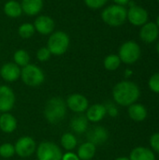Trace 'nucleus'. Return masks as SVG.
I'll list each match as a JSON object with an SVG mask.
<instances>
[{
  "label": "nucleus",
  "instance_id": "obj_10",
  "mask_svg": "<svg viewBox=\"0 0 159 160\" xmlns=\"http://www.w3.org/2000/svg\"><path fill=\"white\" fill-rule=\"evenodd\" d=\"M16 97L13 90L7 85H0V112H8L15 105Z\"/></svg>",
  "mask_w": 159,
  "mask_h": 160
},
{
  "label": "nucleus",
  "instance_id": "obj_23",
  "mask_svg": "<svg viewBox=\"0 0 159 160\" xmlns=\"http://www.w3.org/2000/svg\"><path fill=\"white\" fill-rule=\"evenodd\" d=\"M4 12L10 18H18L22 13V6L15 0H9L4 6Z\"/></svg>",
  "mask_w": 159,
  "mask_h": 160
},
{
  "label": "nucleus",
  "instance_id": "obj_37",
  "mask_svg": "<svg viewBox=\"0 0 159 160\" xmlns=\"http://www.w3.org/2000/svg\"><path fill=\"white\" fill-rule=\"evenodd\" d=\"M126 74H127V76H129L130 74H132V71H130L129 69H127L126 70Z\"/></svg>",
  "mask_w": 159,
  "mask_h": 160
},
{
  "label": "nucleus",
  "instance_id": "obj_5",
  "mask_svg": "<svg viewBox=\"0 0 159 160\" xmlns=\"http://www.w3.org/2000/svg\"><path fill=\"white\" fill-rule=\"evenodd\" d=\"M69 37L63 31H56L52 33L48 40L47 48L53 55L64 54L69 47Z\"/></svg>",
  "mask_w": 159,
  "mask_h": 160
},
{
  "label": "nucleus",
  "instance_id": "obj_26",
  "mask_svg": "<svg viewBox=\"0 0 159 160\" xmlns=\"http://www.w3.org/2000/svg\"><path fill=\"white\" fill-rule=\"evenodd\" d=\"M121 63L122 62H121V60H120V58H119V56L117 54H110V55L105 57L103 65H104V68L107 70L114 71L120 67Z\"/></svg>",
  "mask_w": 159,
  "mask_h": 160
},
{
  "label": "nucleus",
  "instance_id": "obj_22",
  "mask_svg": "<svg viewBox=\"0 0 159 160\" xmlns=\"http://www.w3.org/2000/svg\"><path fill=\"white\" fill-rule=\"evenodd\" d=\"M97 146L89 142L82 143L77 151V156L80 160H91L96 155Z\"/></svg>",
  "mask_w": 159,
  "mask_h": 160
},
{
  "label": "nucleus",
  "instance_id": "obj_2",
  "mask_svg": "<svg viewBox=\"0 0 159 160\" xmlns=\"http://www.w3.org/2000/svg\"><path fill=\"white\" fill-rule=\"evenodd\" d=\"M67 111L66 101L59 97H54L46 102L43 113L49 123L56 125L64 120L67 115Z\"/></svg>",
  "mask_w": 159,
  "mask_h": 160
},
{
  "label": "nucleus",
  "instance_id": "obj_33",
  "mask_svg": "<svg viewBox=\"0 0 159 160\" xmlns=\"http://www.w3.org/2000/svg\"><path fill=\"white\" fill-rule=\"evenodd\" d=\"M105 108H106L107 113H108L110 116L115 117V116L118 115V109H117L114 105H112V104H111V103H108V104H105Z\"/></svg>",
  "mask_w": 159,
  "mask_h": 160
},
{
  "label": "nucleus",
  "instance_id": "obj_35",
  "mask_svg": "<svg viewBox=\"0 0 159 160\" xmlns=\"http://www.w3.org/2000/svg\"><path fill=\"white\" fill-rule=\"evenodd\" d=\"M112 1L115 3V5H119V6H123V7L127 6L130 2V0H112Z\"/></svg>",
  "mask_w": 159,
  "mask_h": 160
},
{
  "label": "nucleus",
  "instance_id": "obj_18",
  "mask_svg": "<svg viewBox=\"0 0 159 160\" xmlns=\"http://www.w3.org/2000/svg\"><path fill=\"white\" fill-rule=\"evenodd\" d=\"M17 128V120L9 112H3L0 115V129L2 132L9 134Z\"/></svg>",
  "mask_w": 159,
  "mask_h": 160
},
{
  "label": "nucleus",
  "instance_id": "obj_14",
  "mask_svg": "<svg viewBox=\"0 0 159 160\" xmlns=\"http://www.w3.org/2000/svg\"><path fill=\"white\" fill-rule=\"evenodd\" d=\"M0 76L7 82H13L21 77V68L15 63H6L0 68Z\"/></svg>",
  "mask_w": 159,
  "mask_h": 160
},
{
  "label": "nucleus",
  "instance_id": "obj_36",
  "mask_svg": "<svg viewBox=\"0 0 159 160\" xmlns=\"http://www.w3.org/2000/svg\"><path fill=\"white\" fill-rule=\"evenodd\" d=\"M115 160H130L129 158H127V157H120V158H117Z\"/></svg>",
  "mask_w": 159,
  "mask_h": 160
},
{
  "label": "nucleus",
  "instance_id": "obj_24",
  "mask_svg": "<svg viewBox=\"0 0 159 160\" xmlns=\"http://www.w3.org/2000/svg\"><path fill=\"white\" fill-rule=\"evenodd\" d=\"M60 142H61L62 147L65 150H67V152H72L76 148L78 142H77V139L74 134H72L70 132H67L62 135Z\"/></svg>",
  "mask_w": 159,
  "mask_h": 160
},
{
  "label": "nucleus",
  "instance_id": "obj_38",
  "mask_svg": "<svg viewBox=\"0 0 159 160\" xmlns=\"http://www.w3.org/2000/svg\"><path fill=\"white\" fill-rule=\"evenodd\" d=\"M156 24L158 26V28H159V15L157 16V22H156Z\"/></svg>",
  "mask_w": 159,
  "mask_h": 160
},
{
  "label": "nucleus",
  "instance_id": "obj_7",
  "mask_svg": "<svg viewBox=\"0 0 159 160\" xmlns=\"http://www.w3.org/2000/svg\"><path fill=\"white\" fill-rule=\"evenodd\" d=\"M37 160H62L63 152L54 142H42L36 150Z\"/></svg>",
  "mask_w": 159,
  "mask_h": 160
},
{
  "label": "nucleus",
  "instance_id": "obj_41",
  "mask_svg": "<svg viewBox=\"0 0 159 160\" xmlns=\"http://www.w3.org/2000/svg\"><path fill=\"white\" fill-rule=\"evenodd\" d=\"M157 1H158V3H159V0H157Z\"/></svg>",
  "mask_w": 159,
  "mask_h": 160
},
{
  "label": "nucleus",
  "instance_id": "obj_6",
  "mask_svg": "<svg viewBox=\"0 0 159 160\" xmlns=\"http://www.w3.org/2000/svg\"><path fill=\"white\" fill-rule=\"evenodd\" d=\"M141 53L142 51L140 45L133 40H128L121 45L118 56L121 62L127 65H132L140 59Z\"/></svg>",
  "mask_w": 159,
  "mask_h": 160
},
{
  "label": "nucleus",
  "instance_id": "obj_8",
  "mask_svg": "<svg viewBox=\"0 0 159 160\" xmlns=\"http://www.w3.org/2000/svg\"><path fill=\"white\" fill-rule=\"evenodd\" d=\"M15 154L20 158H29L37 150L35 140L29 136H22L17 140L14 144Z\"/></svg>",
  "mask_w": 159,
  "mask_h": 160
},
{
  "label": "nucleus",
  "instance_id": "obj_25",
  "mask_svg": "<svg viewBox=\"0 0 159 160\" xmlns=\"http://www.w3.org/2000/svg\"><path fill=\"white\" fill-rule=\"evenodd\" d=\"M14 63L19 67H25L30 64V56L25 50H18L13 54Z\"/></svg>",
  "mask_w": 159,
  "mask_h": 160
},
{
  "label": "nucleus",
  "instance_id": "obj_4",
  "mask_svg": "<svg viewBox=\"0 0 159 160\" xmlns=\"http://www.w3.org/2000/svg\"><path fill=\"white\" fill-rule=\"evenodd\" d=\"M20 78L27 86L37 87L43 83L45 80V75L40 68L34 64H28L21 69Z\"/></svg>",
  "mask_w": 159,
  "mask_h": 160
},
{
  "label": "nucleus",
  "instance_id": "obj_17",
  "mask_svg": "<svg viewBox=\"0 0 159 160\" xmlns=\"http://www.w3.org/2000/svg\"><path fill=\"white\" fill-rule=\"evenodd\" d=\"M128 116L131 120L135 122H142L146 119L148 115L147 109L144 105L141 103H134L130 106H128L127 110Z\"/></svg>",
  "mask_w": 159,
  "mask_h": 160
},
{
  "label": "nucleus",
  "instance_id": "obj_11",
  "mask_svg": "<svg viewBox=\"0 0 159 160\" xmlns=\"http://www.w3.org/2000/svg\"><path fill=\"white\" fill-rule=\"evenodd\" d=\"M67 107L75 113H82L86 112L89 107L88 99L82 94H72L70 95L66 101Z\"/></svg>",
  "mask_w": 159,
  "mask_h": 160
},
{
  "label": "nucleus",
  "instance_id": "obj_29",
  "mask_svg": "<svg viewBox=\"0 0 159 160\" xmlns=\"http://www.w3.org/2000/svg\"><path fill=\"white\" fill-rule=\"evenodd\" d=\"M148 86L152 92L159 94V72L153 74L150 77L148 81Z\"/></svg>",
  "mask_w": 159,
  "mask_h": 160
},
{
  "label": "nucleus",
  "instance_id": "obj_1",
  "mask_svg": "<svg viewBox=\"0 0 159 160\" xmlns=\"http://www.w3.org/2000/svg\"><path fill=\"white\" fill-rule=\"evenodd\" d=\"M141 96L139 86L130 81H122L112 89L113 100L120 106L128 107L137 102Z\"/></svg>",
  "mask_w": 159,
  "mask_h": 160
},
{
  "label": "nucleus",
  "instance_id": "obj_30",
  "mask_svg": "<svg viewBox=\"0 0 159 160\" xmlns=\"http://www.w3.org/2000/svg\"><path fill=\"white\" fill-rule=\"evenodd\" d=\"M51 55H52V53H51L50 50L47 47H42L40 49H38L37 52V58L40 62L48 61L50 59Z\"/></svg>",
  "mask_w": 159,
  "mask_h": 160
},
{
  "label": "nucleus",
  "instance_id": "obj_40",
  "mask_svg": "<svg viewBox=\"0 0 159 160\" xmlns=\"http://www.w3.org/2000/svg\"><path fill=\"white\" fill-rule=\"evenodd\" d=\"M1 113H2V112H0V115H1Z\"/></svg>",
  "mask_w": 159,
  "mask_h": 160
},
{
  "label": "nucleus",
  "instance_id": "obj_9",
  "mask_svg": "<svg viewBox=\"0 0 159 160\" xmlns=\"http://www.w3.org/2000/svg\"><path fill=\"white\" fill-rule=\"evenodd\" d=\"M128 4H130V7L127 9V20H128V22L135 26H142L144 23H146L149 19L147 10L142 7L136 5L135 3L129 2Z\"/></svg>",
  "mask_w": 159,
  "mask_h": 160
},
{
  "label": "nucleus",
  "instance_id": "obj_16",
  "mask_svg": "<svg viewBox=\"0 0 159 160\" xmlns=\"http://www.w3.org/2000/svg\"><path fill=\"white\" fill-rule=\"evenodd\" d=\"M107 114V111L104 104H94L92 106H89L86 110V118L89 122L92 123H97L104 119V117Z\"/></svg>",
  "mask_w": 159,
  "mask_h": 160
},
{
  "label": "nucleus",
  "instance_id": "obj_28",
  "mask_svg": "<svg viewBox=\"0 0 159 160\" xmlns=\"http://www.w3.org/2000/svg\"><path fill=\"white\" fill-rule=\"evenodd\" d=\"M15 155V148L14 145L9 143V142H6L0 145V157L3 158H12Z\"/></svg>",
  "mask_w": 159,
  "mask_h": 160
},
{
  "label": "nucleus",
  "instance_id": "obj_34",
  "mask_svg": "<svg viewBox=\"0 0 159 160\" xmlns=\"http://www.w3.org/2000/svg\"><path fill=\"white\" fill-rule=\"evenodd\" d=\"M62 160H80L78 158L77 154L73 153V152H67L65 154H63Z\"/></svg>",
  "mask_w": 159,
  "mask_h": 160
},
{
  "label": "nucleus",
  "instance_id": "obj_27",
  "mask_svg": "<svg viewBox=\"0 0 159 160\" xmlns=\"http://www.w3.org/2000/svg\"><path fill=\"white\" fill-rule=\"evenodd\" d=\"M35 27H34V24L32 23H29V22H26V23H22L20 25L19 29H18V33L20 35L21 38H30L34 33H35Z\"/></svg>",
  "mask_w": 159,
  "mask_h": 160
},
{
  "label": "nucleus",
  "instance_id": "obj_3",
  "mask_svg": "<svg viewBox=\"0 0 159 160\" xmlns=\"http://www.w3.org/2000/svg\"><path fill=\"white\" fill-rule=\"evenodd\" d=\"M127 9L119 5H111L103 9L101 18L110 26H120L127 21Z\"/></svg>",
  "mask_w": 159,
  "mask_h": 160
},
{
  "label": "nucleus",
  "instance_id": "obj_20",
  "mask_svg": "<svg viewBox=\"0 0 159 160\" xmlns=\"http://www.w3.org/2000/svg\"><path fill=\"white\" fill-rule=\"evenodd\" d=\"M89 121L87 120L86 116L79 113L78 115L74 116L70 121V128L76 134H82L88 130Z\"/></svg>",
  "mask_w": 159,
  "mask_h": 160
},
{
  "label": "nucleus",
  "instance_id": "obj_15",
  "mask_svg": "<svg viewBox=\"0 0 159 160\" xmlns=\"http://www.w3.org/2000/svg\"><path fill=\"white\" fill-rule=\"evenodd\" d=\"M54 22L53 20L46 15H40L35 20L34 27L35 30L37 31L41 35H50L53 32L54 29Z\"/></svg>",
  "mask_w": 159,
  "mask_h": 160
},
{
  "label": "nucleus",
  "instance_id": "obj_19",
  "mask_svg": "<svg viewBox=\"0 0 159 160\" xmlns=\"http://www.w3.org/2000/svg\"><path fill=\"white\" fill-rule=\"evenodd\" d=\"M22 12L28 16L38 14L43 7V0H22L21 3Z\"/></svg>",
  "mask_w": 159,
  "mask_h": 160
},
{
  "label": "nucleus",
  "instance_id": "obj_31",
  "mask_svg": "<svg viewBox=\"0 0 159 160\" xmlns=\"http://www.w3.org/2000/svg\"><path fill=\"white\" fill-rule=\"evenodd\" d=\"M108 0H84L85 5L92 9H98L106 5Z\"/></svg>",
  "mask_w": 159,
  "mask_h": 160
},
{
  "label": "nucleus",
  "instance_id": "obj_32",
  "mask_svg": "<svg viewBox=\"0 0 159 160\" xmlns=\"http://www.w3.org/2000/svg\"><path fill=\"white\" fill-rule=\"evenodd\" d=\"M149 142H150V146L152 148V151L159 154V132L154 133L150 137Z\"/></svg>",
  "mask_w": 159,
  "mask_h": 160
},
{
  "label": "nucleus",
  "instance_id": "obj_12",
  "mask_svg": "<svg viewBox=\"0 0 159 160\" xmlns=\"http://www.w3.org/2000/svg\"><path fill=\"white\" fill-rule=\"evenodd\" d=\"M109 138L108 130L101 126H96L86 131L87 142L97 145H101L107 142Z\"/></svg>",
  "mask_w": 159,
  "mask_h": 160
},
{
  "label": "nucleus",
  "instance_id": "obj_13",
  "mask_svg": "<svg viewBox=\"0 0 159 160\" xmlns=\"http://www.w3.org/2000/svg\"><path fill=\"white\" fill-rule=\"evenodd\" d=\"M159 36L158 26L152 22H147L144 23L140 30V38L145 43L155 42Z\"/></svg>",
  "mask_w": 159,
  "mask_h": 160
},
{
  "label": "nucleus",
  "instance_id": "obj_21",
  "mask_svg": "<svg viewBox=\"0 0 159 160\" xmlns=\"http://www.w3.org/2000/svg\"><path fill=\"white\" fill-rule=\"evenodd\" d=\"M130 160H157L155 153L144 146H139L134 148L129 155Z\"/></svg>",
  "mask_w": 159,
  "mask_h": 160
},
{
  "label": "nucleus",
  "instance_id": "obj_39",
  "mask_svg": "<svg viewBox=\"0 0 159 160\" xmlns=\"http://www.w3.org/2000/svg\"><path fill=\"white\" fill-rule=\"evenodd\" d=\"M157 52H158L159 54V42L157 43Z\"/></svg>",
  "mask_w": 159,
  "mask_h": 160
}]
</instances>
